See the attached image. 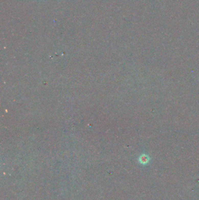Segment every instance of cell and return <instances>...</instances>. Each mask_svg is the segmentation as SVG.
<instances>
[{"label":"cell","mask_w":199,"mask_h":200,"mask_svg":"<svg viewBox=\"0 0 199 200\" xmlns=\"http://www.w3.org/2000/svg\"><path fill=\"white\" fill-rule=\"evenodd\" d=\"M150 160V158L147 154H143L138 158V162L142 164H147Z\"/></svg>","instance_id":"6da1fadb"}]
</instances>
